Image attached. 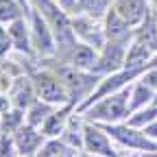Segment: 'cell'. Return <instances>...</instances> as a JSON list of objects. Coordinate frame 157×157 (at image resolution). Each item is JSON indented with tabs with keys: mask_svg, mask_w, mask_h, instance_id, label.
Masks as SVG:
<instances>
[{
	"mask_svg": "<svg viewBox=\"0 0 157 157\" xmlns=\"http://www.w3.org/2000/svg\"><path fill=\"white\" fill-rule=\"evenodd\" d=\"M129 94H131V85L118 90L101 101L92 103L90 107H85L81 113H85L83 118L90 122H98V124H113V122H122L129 116Z\"/></svg>",
	"mask_w": 157,
	"mask_h": 157,
	"instance_id": "1",
	"label": "cell"
},
{
	"mask_svg": "<svg viewBox=\"0 0 157 157\" xmlns=\"http://www.w3.org/2000/svg\"><path fill=\"white\" fill-rule=\"evenodd\" d=\"M59 78L63 81L68 94H70V103L72 105H81L83 98H87L92 92H94V85L101 81L103 76H98L94 72H87V70H78L74 66H63L57 70Z\"/></svg>",
	"mask_w": 157,
	"mask_h": 157,
	"instance_id": "2",
	"label": "cell"
},
{
	"mask_svg": "<svg viewBox=\"0 0 157 157\" xmlns=\"http://www.w3.org/2000/svg\"><path fill=\"white\" fill-rule=\"evenodd\" d=\"M113 140L124 146V148H131L135 153H153L157 151V142L151 140V137L144 133V129H135L131 124H120V122H113V124H101Z\"/></svg>",
	"mask_w": 157,
	"mask_h": 157,
	"instance_id": "3",
	"label": "cell"
},
{
	"mask_svg": "<svg viewBox=\"0 0 157 157\" xmlns=\"http://www.w3.org/2000/svg\"><path fill=\"white\" fill-rule=\"evenodd\" d=\"M33 85H35V94L39 101L50 103L55 107H63V105H72L70 103V94L63 85V81L59 78V74L52 72H37L33 74Z\"/></svg>",
	"mask_w": 157,
	"mask_h": 157,
	"instance_id": "4",
	"label": "cell"
},
{
	"mask_svg": "<svg viewBox=\"0 0 157 157\" xmlns=\"http://www.w3.org/2000/svg\"><path fill=\"white\" fill-rule=\"evenodd\" d=\"M83 151L85 153H92V155L120 157V155L116 153L113 137L98 122H90V120H85V129H83Z\"/></svg>",
	"mask_w": 157,
	"mask_h": 157,
	"instance_id": "5",
	"label": "cell"
},
{
	"mask_svg": "<svg viewBox=\"0 0 157 157\" xmlns=\"http://www.w3.org/2000/svg\"><path fill=\"white\" fill-rule=\"evenodd\" d=\"M31 42H33V50L39 52L42 57H48V55L57 52L52 29L48 24L46 15H42L39 9H33V13H31Z\"/></svg>",
	"mask_w": 157,
	"mask_h": 157,
	"instance_id": "6",
	"label": "cell"
},
{
	"mask_svg": "<svg viewBox=\"0 0 157 157\" xmlns=\"http://www.w3.org/2000/svg\"><path fill=\"white\" fill-rule=\"evenodd\" d=\"M124 57H127V48L120 42H107L101 52H98V61L94 66V74L98 76H107L111 72H118L124 68Z\"/></svg>",
	"mask_w": 157,
	"mask_h": 157,
	"instance_id": "7",
	"label": "cell"
},
{
	"mask_svg": "<svg viewBox=\"0 0 157 157\" xmlns=\"http://www.w3.org/2000/svg\"><path fill=\"white\" fill-rule=\"evenodd\" d=\"M13 140H15L20 157H35L37 151L44 146V142L48 140V137L42 133V129H37V127L24 122L22 127L13 133Z\"/></svg>",
	"mask_w": 157,
	"mask_h": 157,
	"instance_id": "8",
	"label": "cell"
},
{
	"mask_svg": "<svg viewBox=\"0 0 157 157\" xmlns=\"http://www.w3.org/2000/svg\"><path fill=\"white\" fill-rule=\"evenodd\" d=\"M113 9L118 11L122 20L131 26H140L148 20V5L146 0H113Z\"/></svg>",
	"mask_w": 157,
	"mask_h": 157,
	"instance_id": "9",
	"label": "cell"
},
{
	"mask_svg": "<svg viewBox=\"0 0 157 157\" xmlns=\"http://www.w3.org/2000/svg\"><path fill=\"white\" fill-rule=\"evenodd\" d=\"M153 50L142 44L140 39H133V44L127 48V57H124V68L127 70H133V72H144L153 59Z\"/></svg>",
	"mask_w": 157,
	"mask_h": 157,
	"instance_id": "10",
	"label": "cell"
},
{
	"mask_svg": "<svg viewBox=\"0 0 157 157\" xmlns=\"http://www.w3.org/2000/svg\"><path fill=\"white\" fill-rule=\"evenodd\" d=\"M131 29L133 26L127 22V20H122L120 15H118V11L113 7L107 11V22H105V37H107V42H120V44H124L127 39L133 35Z\"/></svg>",
	"mask_w": 157,
	"mask_h": 157,
	"instance_id": "11",
	"label": "cell"
},
{
	"mask_svg": "<svg viewBox=\"0 0 157 157\" xmlns=\"http://www.w3.org/2000/svg\"><path fill=\"white\" fill-rule=\"evenodd\" d=\"M11 105L26 111L35 101H37V94H35V85H33V78H17V83L11 90Z\"/></svg>",
	"mask_w": 157,
	"mask_h": 157,
	"instance_id": "12",
	"label": "cell"
},
{
	"mask_svg": "<svg viewBox=\"0 0 157 157\" xmlns=\"http://www.w3.org/2000/svg\"><path fill=\"white\" fill-rule=\"evenodd\" d=\"M74 105H63L61 109H55L48 118H46V122L42 124V133L48 137H61L63 135V131H66V127H68V120H70V109H72Z\"/></svg>",
	"mask_w": 157,
	"mask_h": 157,
	"instance_id": "13",
	"label": "cell"
},
{
	"mask_svg": "<svg viewBox=\"0 0 157 157\" xmlns=\"http://www.w3.org/2000/svg\"><path fill=\"white\" fill-rule=\"evenodd\" d=\"M9 35H11L13 48H15L17 52H26V55L33 52L31 24H26V20H24V17H20V20H15V22L9 24Z\"/></svg>",
	"mask_w": 157,
	"mask_h": 157,
	"instance_id": "14",
	"label": "cell"
},
{
	"mask_svg": "<svg viewBox=\"0 0 157 157\" xmlns=\"http://www.w3.org/2000/svg\"><path fill=\"white\" fill-rule=\"evenodd\" d=\"M96 61H98V52H96V48L90 46V44H85V42L76 44V48H74L72 55H70V66H74V68H78V70H87V72H92L94 66H96Z\"/></svg>",
	"mask_w": 157,
	"mask_h": 157,
	"instance_id": "15",
	"label": "cell"
},
{
	"mask_svg": "<svg viewBox=\"0 0 157 157\" xmlns=\"http://www.w3.org/2000/svg\"><path fill=\"white\" fill-rule=\"evenodd\" d=\"M83 129H85V118L81 116H70V120H68V127L61 135V140L72 146V148H81L83 151Z\"/></svg>",
	"mask_w": 157,
	"mask_h": 157,
	"instance_id": "16",
	"label": "cell"
},
{
	"mask_svg": "<svg viewBox=\"0 0 157 157\" xmlns=\"http://www.w3.org/2000/svg\"><path fill=\"white\" fill-rule=\"evenodd\" d=\"M153 98H155V92L146 83H142V81L133 83L131 85V94H129V113L142 109L146 105H153Z\"/></svg>",
	"mask_w": 157,
	"mask_h": 157,
	"instance_id": "17",
	"label": "cell"
},
{
	"mask_svg": "<svg viewBox=\"0 0 157 157\" xmlns=\"http://www.w3.org/2000/svg\"><path fill=\"white\" fill-rule=\"evenodd\" d=\"M57 107L55 105H50V103H44V101H37L26 109V122L29 124H33V127H37V129H42V124L46 122V118L55 111Z\"/></svg>",
	"mask_w": 157,
	"mask_h": 157,
	"instance_id": "18",
	"label": "cell"
},
{
	"mask_svg": "<svg viewBox=\"0 0 157 157\" xmlns=\"http://www.w3.org/2000/svg\"><path fill=\"white\" fill-rule=\"evenodd\" d=\"M153 120H157V105H146V107H142V109H137V111L127 116V124H131L135 129H144Z\"/></svg>",
	"mask_w": 157,
	"mask_h": 157,
	"instance_id": "19",
	"label": "cell"
},
{
	"mask_svg": "<svg viewBox=\"0 0 157 157\" xmlns=\"http://www.w3.org/2000/svg\"><path fill=\"white\" fill-rule=\"evenodd\" d=\"M26 122V113L22 111V109H17V107H13V109H7V111H2V120H0V129L2 131H7V133H15L20 127H22Z\"/></svg>",
	"mask_w": 157,
	"mask_h": 157,
	"instance_id": "20",
	"label": "cell"
},
{
	"mask_svg": "<svg viewBox=\"0 0 157 157\" xmlns=\"http://www.w3.org/2000/svg\"><path fill=\"white\" fill-rule=\"evenodd\" d=\"M22 5L20 0H0V24H11L22 17Z\"/></svg>",
	"mask_w": 157,
	"mask_h": 157,
	"instance_id": "21",
	"label": "cell"
},
{
	"mask_svg": "<svg viewBox=\"0 0 157 157\" xmlns=\"http://www.w3.org/2000/svg\"><path fill=\"white\" fill-rule=\"evenodd\" d=\"M135 39H140L142 44H146L153 52H157V22L155 20H146L140 24V31L135 33Z\"/></svg>",
	"mask_w": 157,
	"mask_h": 157,
	"instance_id": "22",
	"label": "cell"
},
{
	"mask_svg": "<svg viewBox=\"0 0 157 157\" xmlns=\"http://www.w3.org/2000/svg\"><path fill=\"white\" fill-rule=\"evenodd\" d=\"M111 2L113 0H78V7H81V11L85 15L101 17V15H107Z\"/></svg>",
	"mask_w": 157,
	"mask_h": 157,
	"instance_id": "23",
	"label": "cell"
},
{
	"mask_svg": "<svg viewBox=\"0 0 157 157\" xmlns=\"http://www.w3.org/2000/svg\"><path fill=\"white\" fill-rule=\"evenodd\" d=\"M0 157H20L13 133H7V131L0 133Z\"/></svg>",
	"mask_w": 157,
	"mask_h": 157,
	"instance_id": "24",
	"label": "cell"
},
{
	"mask_svg": "<svg viewBox=\"0 0 157 157\" xmlns=\"http://www.w3.org/2000/svg\"><path fill=\"white\" fill-rule=\"evenodd\" d=\"M11 48H13V42H11L9 29H5V24H0V61L11 52Z\"/></svg>",
	"mask_w": 157,
	"mask_h": 157,
	"instance_id": "25",
	"label": "cell"
},
{
	"mask_svg": "<svg viewBox=\"0 0 157 157\" xmlns=\"http://www.w3.org/2000/svg\"><path fill=\"white\" fill-rule=\"evenodd\" d=\"M140 81L142 83H146L153 92H157V68H146L144 72H142V76H140Z\"/></svg>",
	"mask_w": 157,
	"mask_h": 157,
	"instance_id": "26",
	"label": "cell"
},
{
	"mask_svg": "<svg viewBox=\"0 0 157 157\" xmlns=\"http://www.w3.org/2000/svg\"><path fill=\"white\" fill-rule=\"evenodd\" d=\"M55 5L59 9H63L66 13H72L76 7H78V0H55Z\"/></svg>",
	"mask_w": 157,
	"mask_h": 157,
	"instance_id": "27",
	"label": "cell"
},
{
	"mask_svg": "<svg viewBox=\"0 0 157 157\" xmlns=\"http://www.w3.org/2000/svg\"><path fill=\"white\" fill-rule=\"evenodd\" d=\"M144 133L151 137V140H155V142H157V120H153L151 124H146V127H144Z\"/></svg>",
	"mask_w": 157,
	"mask_h": 157,
	"instance_id": "28",
	"label": "cell"
},
{
	"mask_svg": "<svg viewBox=\"0 0 157 157\" xmlns=\"http://www.w3.org/2000/svg\"><path fill=\"white\" fill-rule=\"evenodd\" d=\"M31 2H33V7L39 9V11H44V9H48V7L52 5L50 0H31Z\"/></svg>",
	"mask_w": 157,
	"mask_h": 157,
	"instance_id": "29",
	"label": "cell"
},
{
	"mask_svg": "<svg viewBox=\"0 0 157 157\" xmlns=\"http://www.w3.org/2000/svg\"><path fill=\"white\" fill-rule=\"evenodd\" d=\"M83 157H105V155H92V153H85Z\"/></svg>",
	"mask_w": 157,
	"mask_h": 157,
	"instance_id": "30",
	"label": "cell"
},
{
	"mask_svg": "<svg viewBox=\"0 0 157 157\" xmlns=\"http://www.w3.org/2000/svg\"><path fill=\"white\" fill-rule=\"evenodd\" d=\"M153 105H157V92H155V98H153Z\"/></svg>",
	"mask_w": 157,
	"mask_h": 157,
	"instance_id": "31",
	"label": "cell"
},
{
	"mask_svg": "<svg viewBox=\"0 0 157 157\" xmlns=\"http://www.w3.org/2000/svg\"><path fill=\"white\" fill-rule=\"evenodd\" d=\"M129 157H140V153H135V155H129Z\"/></svg>",
	"mask_w": 157,
	"mask_h": 157,
	"instance_id": "32",
	"label": "cell"
},
{
	"mask_svg": "<svg viewBox=\"0 0 157 157\" xmlns=\"http://www.w3.org/2000/svg\"><path fill=\"white\" fill-rule=\"evenodd\" d=\"M140 157H144V155H142V153H140Z\"/></svg>",
	"mask_w": 157,
	"mask_h": 157,
	"instance_id": "33",
	"label": "cell"
},
{
	"mask_svg": "<svg viewBox=\"0 0 157 157\" xmlns=\"http://www.w3.org/2000/svg\"><path fill=\"white\" fill-rule=\"evenodd\" d=\"M20 2H24V0H20Z\"/></svg>",
	"mask_w": 157,
	"mask_h": 157,
	"instance_id": "34",
	"label": "cell"
},
{
	"mask_svg": "<svg viewBox=\"0 0 157 157\" xmlns=\"http://www.w3.org/2000/svg\"><path fill=\"white\" fill-rule=\"evenodd\" d=\"M0 133H2V129H0Z\"/></svg>",
	"mask_w": 157,
	"mask_h": 157,
	"instance_id": "35",
	"label": "cell"
}]
</instances>
